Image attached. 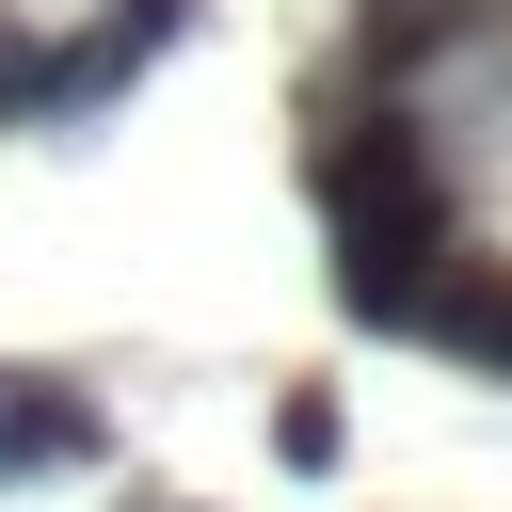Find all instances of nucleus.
<instances>
[{"instance_id":"20e7f679","label":"nucleus","mask_w":512,"mask_h":512,"mask_svg":"<svg viewBox=\"0 0 512 512\" xmlns=\"http://www.w3.org/2000/svg\"><path fill=\"white\" fill-rule=\"evenodd\" d=\"M368 16H416V32H432V16H464V0H368Z\"/></svg>"},{"instance_id":"f03ea898","label":"nucleus","mask_w":512,"mask_h":512,"mask_svg":"<svg viewBox=\"0 0 512 512\" xmlns=\"http://www.w3.org/2000/svg\"><path fill=\"white\" fill-rule=\"evenodd\" d=\"M96 448H112L96 384H64V368H0V480H80Z\"/></svg>"},{"instance_id":"f257e3e1","label":"nucleus","mask_w":512,"mask_h":512,"mask_svg":"<svg viewBox=\"0 0 512 512\" xmlns=\"http://www.w3.org/2000/svg\"><path fill=\"white\" fill-rule=\"evenodd\" d=\"M304 192H320L336 256H432V240H448V176H432V128H416V112H352V96H320Z\"/></svg>"},{"instance_id":"7ed1b4c3","label":"nucleus","mask_w":512,"mask_h":512,"mask_svg":"<svg viewBox=\"0 0 512 512\" xmlns=\"http://www.w3.org/2000/svg\"><path fill=\"white\" fill-rule=\"evenodd\" d=\"M272 464L320 480V464H336V400H272Z\"/></svg>"}]
</instances>
